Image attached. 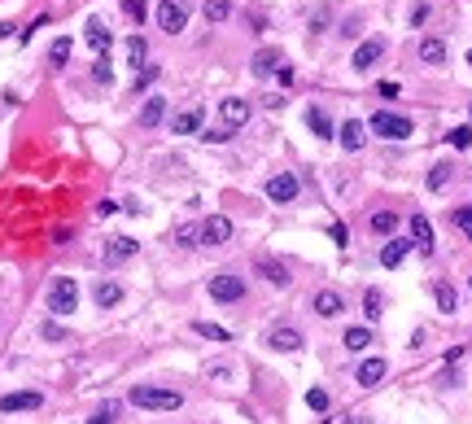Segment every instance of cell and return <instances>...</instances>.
I'll return each mask as SVG.
<instances>
[{"mask_svg":"<svg viewBox=\"0 0 472 424\" xmlns=\"http://www.w3.org/2000/svg\"><path fill=\"white\" fill-rule=\"evenodd\" d=\"M446 140L455 144V149H468V144H472V123H468V127H455V132H450Z\"/></svg>","mask_w":472,"mask_h":424,"instance_id":"74e56055","label":"cell"},{"mask_svg":"<svg viewBox=\"0 0 472 424\" xmlns=\"http://www.w3.org/2000/svg\"><path fill=\"white\" fill-rule=\"evenodd\" d=\"M219 114H223V127H227V132H236V127L250 123V101H245V96H227V101L219 105Z\"/></svg>","mask_w":472,"mask_h":424,"instance_id":"9c48e42d","label":"cell"},{"mask_svg":"<svg viewBox=\"0 0 472 424\" xmlns=\"http://www.w3.org/2000/svg\"><path fill=\"white\" fill-rule=\"evenodd\" d=\"M468 66H472V53H468Z\"/></svg>","mask_w":472,"mask_h":424,"instance_id":"c3c4849f","label":"cell"},{"mask_svg":"<svg viewBox=\"0 0 472 424\" xmlns=\"http://www.w3.org/2000/svg\"><path fill=\"white\" fill-rule=\"evenodd\" d=\"M258 275H263V280H271L275 289H289V271L275 263V258H258Z\"/></svg>","mask_w":472,"mask_h":424,"instance_id":"7402d4cb","label":"cell"},{"mask_svg":"<svg viewBox=\"0 0 472 424\" xmlns=\"http://www.w3.org/2000/svg\"><path fill=\"white\" fill-rule=\"evenodd\" d=\"M367 346H372V333H367V328H346V350L359 354V350H367Z\"/></svg>","mask_w":472,"mask_h":424,"instance_id":"f546056e","label":"cell"},{"mask_svg":"<svg viewBox=\"0 0 472 424\" xmlns=\"http://www.w3.org/2000/svg\"><path fill=\"white\" fill-rule=\"evenodd\" d=\"M206 140H210V144H219V140H227V127H215V132H206Z\"/></svg>","mask_w":472,"mask_h":424,"instance_id":"7dc6e473","label":"cell"},{"mask_svg":"<svg viewBox=\"0 0 472 424\" xmlns=\"http://www.w3.org/2000/svg\"><path fill=\"white\" fill-rule=\"evenodd\" d=\"M411 245L420 254H433V223L425 215H411Z\"/></svg>","mask_w":472,"mask_h":424,"instance_id":"e0dca14e","label":"cell"},{"mask_svg":"<svg viewBox=\"0 0 472 424\" xmlns=\"http://www.w3.org/2000/svg\"><path fill=\"white\" fill-rule=\"evenodd\" d=\"M367 227H372L376 236H389V232L398 227V215H394V210H376V215L367 219Z\"/></svg>","mask_w":472,"mask_h":424,"instance_id":"d4e9b609","label":"cell"},{"mask_svg":"<svg viewBox=\"0 0 472 424\" xmlns=\"http://www.w3.org/2000/svg\"><path fill=\"white\" fill-rule=\"evenodd\" d=\"M144 53H149V48H144V36L127 40V61H132V66H144Z\"/></svg>","mask_w":472,"mask_h":424,"instance_id":"1f68e13d","label":"cell"},{"mask_svg":"<svg viewBox=\"0 0 472 424\" xmlns=\"http://www.w3.org/2000/svg\"><path fill=\"white\" fill-rule=\"evenodd\" d=\"M123 302V289L114 285V280H101L96 285V306H101V311H109V306H119Z\"/></svg>","mask_w":472,"mask_h":424,"instance_id":"cb8c5ba5","label":"cell"},{"mask_svg":"<svg viewBox=\"0 0 472 424\" xmlns=\"http://www.w3.org/2000/svg\"><path fill=\"white\" fill-rule=\"evenodd\" d=\"M381 302H385L381 293H376V289H367V293H363V315H367V319H376V315H381Z\"/></svg>","mask_w":472,"mask_h":424,"instance_id":"e575fe53","label":"cell"},{"mask_svg":"<svg viewBox=\"0 0 472 424\" xmlns=\"http://www.w3.org/2000/svg\"><path fill=\"white\" fill-rule=\"evenodd\" d=\"M468 114H472V105H468Z\"/></svg>","mask_w":472,"mask_h":424,"instance_id":"681fc988","label":"cell"},{"mask_svg":"<svg viewBox=\"0 0 472 424\" xmlns=\"http://www.w3.org/2000/svg\"><path fill=\"white\" fill-rule=\"evenodd\" d=\"M385 372H389L385 358H367V363H359V385H363V389L381 385V381H385Z\"/></svg>","mask_w":472,"mask_h":424,"instance_id":"d6986e66","label":"cell"},{"mask_svg":"<svg viewBox=\"0 0 472 424\" xmlns=\"http://www.w3.org/2000/svg\"><path fill=\"white\" fill-rule=\"evenodd\" d=\"M88 424H114V407H105V411H96Z\"/></svg>","mask_w":472,"mask_h":424,"instance_id":"ee69618b","label":"cell"},{"mask_svg":"<svg viewBox=\"0 0 472 424\" xmlns=\"http://www.w3.org/2000/svg\"><path fill=\"white\" fill-rule=\"evenodd\" d=\"M140 254V241L136 236H114L109 245H105V258L109 263H127V258H136Z\"/></svg>","mask_w":472,"mask_h":424,"instance_id":"2e32d148","label":"cell"},{"mask_svg":"<svg viewBox=\"0 0 472 424\" xmlns=\"http://www.w3.org/2000/svg\"><path fill=\"white\" fill-rule=\"evenodd\" d=\"M433 298H437V306H442V315H455V306H459V298H455V289H450V285H437V289H433Z\"/></svg>","mask_w":472,"mask_h":424,"instance_id":"83f0119b","label":"cell"},{"mask_svg":"<svg viewBox=\"0 0 472 424\" xmlns=\"http://www.w3.org/2000/svg\"><path fill=\"white\" fill-rule=\"evenodd\" d=\"M420 61H425V66H442V61H446V44L437 36H425V40H420Z\"/></svg>","mask_w":472,"mask_h":424,"instance_id":"ffe728a7","label":"cell"},{"mask_svg":"<svg viewBox=\"0 0 472 424\" xmlns=\"http://www.w3.org/2000/svg\"><path fill=\"white\" fill-rule=\"evenodd\" d=\"M267 346H271V350H280V354H293V350H302L306 341H302L298 328H271V333H267Z\"/></svg>","mask_w":472,"mask_h":424,"instance_id":"7c38bea8","label":"cell"},{"mask_svg":"<svg viewBox=\"0 0 472 424\" xmlns=\"http://www.w3.org/2000/svg\"><path fill=\"white\" fill-rule=\"evenodd\" d=\"M197 337H206V341H232V333L219 328V324H210V319H197Z\"/></svg>","mask_w":472,"mask_h":424,"instance_id":"4dcf8cb0","label":"cell"},{"mask_svg":"<svg viewBox=\"0 0 472 424\" xmlns=\"http://www.w3.org/2000/svg\"><path fill=\"white\" fill-rule=\"evenodd\" d=\"M328 241H333L337 250H346V245H350V232H346V223H341V219H337V223H328Z\"/></svg>","mask_w":472,"mask_h":424,"instance_id":"d590c367","label":"cell"},{"mask_svg":"<svg viewBox=\"0 0 472 424\" xmlns=\"http://www.w3.org/2000/svg\"><path fill=\"white\" fill-rule=\"evenodd\" d=\"M201 13H206V22H227L232 18V0H206Z\"/></svg>","mask_w":472,"mask_h":424,"instance_id":"4316f807","label":"cell"},{"mask_svg":"<svg viewBox=\"0 0 472 424\" xmlns=\"http://www.w3.org/2000/svg\"><path fill=\"white\" fill-rule=\"evenodd\" d=\"M175 236H180V245H192V236H197V227H180V232H175Z\"/></svg>","mask_w":472,"mask_h":424,"instance_id":"f6af8a7d","label":"cell"},{"mask_svg":"<svg viewBox=\"0 0 472 424\" xmlns=\"http://www.w3.org/2000/svg\"><path fill=\"white\" fill-rule=\"evenodd\" d=\"M40 407H44V398L31 394V389H26V394H5V398H0V411H5V416H13V411H40Z\"/></svg>","mask_w":472,"mask_h":424,"instance_id":"5bb4252c","label":"cell"},{"mask_svg":"<svg viewBox=\"0 0 472 424\" xmlns=\"http://www.w3.org/2000/svg\"><path fill=\"white\" fill-rule=\"evenodd\" d=\"M275 75H280V84H293V66H284V61L275 66Z\"/></svg>","mask_w":472,"mask_h":424,"instance_id":"bcb514c9","label":"cell"},{"mask_svg":"<svg viewBox=\"0 0 472 424\" xmlns=\"http://www.w3.org/2000/svg\"><path fill=\"white\" fill-rule=\"evenodd\" d=\"M210 298H215V302H241V298H245V280L232 275V271L210 275Z\"/></svg>","mask_w":472,"mask_h":424,"instance_id":"5b68a950","label":"cell"},{"mask_svg":"<svg viewBox=\"0 0 472 424\" xmlns=\"http://www.w3.org/2000/svg\"><path fill=\"white\" fill-rule=\"evenodd\" d=\"M188 13H192V5L188 0H158V26L167 31V36H180V31L188 26Z\"/></svg>","mask_w":472,"mask_h":424,"instance_id":"3957f363","label":"cell"},{"mask_svg":"<svg viewBox=\"0 0 472 424\" xmlns=\"http://www.w3.org/2000/svg\"><path fill=\"white\" fill-rule=\"evenodd\" d=\"M381 57H385V40H381V36H372V40H363L359 48H354L350 66H354V70H372V66H376Z\"/></svg>","mask_w":472,"mask_h":424,"instance_id":"ba28073f","label":"cell"},{"mask_svg":"<svg viewBox=\"0 0 472 424\" xmlns=\"http://www.w3.org/2000/svg\"><path fill=\"white\" fill-rule=\"evenodd\" d=\"M450 171H455V167H446V162H437V167L429 171V188H433V192H437V188H446V184H450Z\"/></svg>","mask_w":472,"mask_h":424,"instance_id":"d6a6232c","label":"cell"},{"mask_svg":"<svg viewBox=\"0 0 472 424\" xmlns=\"http://www.w3.org/2000/svg\"><path fill=\"white\" fill-rule=\"evenodd\" d=\"M201 123H206V109L192 105V109H184V114H175V119H171V132L175 136H192V132H201Z\"/></svg>","mask_w":472,"mask_h":424,"instance_id":"8fae6325","label":"cell"},{"mask_svg":"<svg viewBox=\"0 0 472 424\" xmlns=\"http://www.w3.org/2000/svg\"><path fill=\"white\" fill-rule=\"evenodd\" d=\"M48 311H53V315L79 311V285L70 280V275H57V280H53V289H48Z\"/></svg>","mask_w":472,"mask_h":424,"instance_id":"277c9868","label":"cell"},{"mask_svg":"<svg viewBox=\"0 0 472 424\" xmlns=\"http://www.w3.org/2000/svg\"><path fill=\"white\" fill-rule=\"evenodd\" d=\"M114 210H119V202H109V197H105V202H96V215H101V219H109Z\"/></svg>","mask_w":472,"mask_h":424,"instance_id":"7bdbcfd3","label":"cell"},{"mask_svg":"<svg viewBox=\"0 0 472 424\" xmlns=\"http://www.w3.org/2000/svg\"><path fill=\"white\" fill-rule=\"evenodd\" d=\"M84 40H88V48H96V57H105V53H109V31H105V22L88 18V26H84Z\"/></svg>","mask_w":472,"mask_h":424,"instance_id":"ac0fdd59","label":"cell"},{"mask_svg":"<svg viewBox=\"0 0 472 424\" xmlns=\"http://www.w3.org/2000/svg\"><path fill=\"white\" fill-rule=\"evenodd\" d=\"M153 79H158V66H140V75H136V92H140V88H149Z\"/></svg>","mask_w":472,"mask_h":424,"instance_id":"60d3db41","label":"cell"},{"mask_svg":"<svg viewBox=\"0 0 472 424\" xmlns=\"http://www.w3.org/2000/svg\"><path fill=\"white\" fill-rule=\"evenodd\" d=\"M450 219H455V227H459V232H464V236L472 241V206H459V210H455Z\"/></svg>","mask_w":472,"mask_h":424,"instance_id":"836d02e7","label":"cell"},{"mask_svg":"<svg viewBox=\"0 0 472 424\" xmlns=\"http://www.w3.org/2000/svg\"><path fill=\"white\" fill-rule=\"evenodd\" d=\"M66 57H70V36H57L53 48H48V61H53V66H66Z\"/></svg>","mask_w":472,"mask_h":424,"instance_id":"f1b7e54d","label":"cell"},{"mask_svg":"<svg viewBox=\"0 0 472 424\" xmlns=\"http://www.w3.org/2000/svg\"><path fill=\"white\" fill-rule=\"evenodd\" d=\"M162 119H167V96H149V101L140 105V123L144 127H158Z\"/></svg>","mask_w":472,"mask_h":424,"instance_id":"44dd1931","label":"cell"},{"mask_svg":"<svg viewBox=\"0 0 472 424\" xmlns=\"http://www.w3.org/2000/svg\"><path fill=\"white\" fill-rule=\"evenodd\" d=\"M180 394L175 389H153V385H136L132 389V407H140V411H180Z\"/></svg>","mask_w":472,"mask_h":424,"instance_id":"6da1fadb","label":"cell"},{"mask_svg":"<svg viewBox=\"0 0 472 424\" xmlns=\"http://www.w3.org/2000/svg\"><path fill=\"white\" fill-rule=\"evenodd\" d=\"M197 241H201V245H210V250H215V245H227V241H232V219H227V215H210V219L201 223Z\"/></svg>","mask_w":472,"mask_h":424,"instance_id":"52a82bcc","label":"cell"},{"mask_svg":"<svg viewBox=\"0 0 472 424\" xmlns=\"http://www.w3.org/2000/svg\"><path fill=\"white\" fill-rule=\"evenodd\" d=\"M280 48H258L254 53V61H250V70H254V79H267V75H275V66H280Z\"/></svg>","mask_w":472,"mask_h":424,"instance_id":"9a60e30c","label":"cell"},{"mask_svg":"<svg viewBox=\"0 0 472 424\" xmlns=\"http://www.w3.org/2000/svg\"><path fill=\"white\" fill-rule=\"evenodd\" d=\"M92 75H96V84H114V70H109V57H96V66H92Z\"/></svg>","mask_w":472,"mask_h":424,"instance_id":"8d00e7d4","label":"cell"},{"mask_svg":"<svg viewBox=\"0 0 472 424\" xmlns=\"http://www.w3.org/2000/svg\"><path fill=\"white\" fill-rule=\"evenodd\" d=\"M123 13H127L132 22H140V18H144V5H140V0H123Z\"/></svg>","mask_w":472,"mask_h":424,"instance_id":"b9f144b4","label":"cell"},{"mask_svg":"<svg viewBox=\"0 0 472 424\" xmlns=\"http://www.w3.org/2000/svg\"><path fill=\"white\" fill-rule=\"evenodd\" d=\"M406 250H411V241H389V245L381 250V267H398L406 258Z\"/></svg>","mask_w":472,"mask_h":424,"instance_id":"484cf974","label":"cell"},{"mask_svg":"<svg viewBox=\"0 0 472 424\" xmlns=\"http://www.w3.org/2000/svg\"><path fill=\"white\" fill-rule=\"evenodd\" d=\"M298 175L293 171H275L271 179H267V202H275V206H289L293 197H298Z\"/></svg>","mask_w":472,"mask_h":424,"instance_id":"8992f818","label":"cell"},{"mask_svg":"<svg viewBox=\"0 0 472 424\" xmlns=\"http://www.w3.org/2000/svg\"><path fill=\"white\" fill-rule=\"evenodd\" d=\"M341 149H346V153H359L363 149V144H367V127L359 123V119H346V123H341Z\"/></svg>","mask_w":472,"mask_h":424,"instance_id":"30bf717a","label":"cell"},{"mask_svg":"<svg viewBox=\"0 0 472 424\" xmlns=\"http://www.w3.org/2000/svg\"><path fill=\"white\" fill-rule=\"evenodd\" d=\"M306 407H311V411H328V394H323V389H311V394H306Z\"/></svg>","mask_w":472,"mask_h":424,"instance_id":"f35d334b","label":"cell"},{"mask_svg":"<svg viewBox=\"0 0 472 424\" xmlns=\"http://www.w3.org/2000/svg\"><path fill=\"white\" fill-rule=\"evenodd\" d=\"M311 306H315V315H323V319H337L341 311H346V302H341V293H337V289H319Z\"/></svg>","mask_w":472,"mask_h":424,"instance_id":"4fadbf2b","label":"cell"},{"mask_svg":"<svg viewBox=\"0 0 472 424\" xmlns=\"http://www.w3.org/2000/svg\"><path fill=\"white\" fill-rule=\"evenodd\" d=\"M40 333H44V341H66V328H61V324H53V319H48Z\"/></svg>","mask_w":472,"mask_h":424,"instance_id":"ab89813d","label":"cell"},{"mask_svg":"<svg viewBox=\"0 0 472 424\" xmlns=\"http://www.w3.org/2000/svg\"><path fill=\"white\" fill-rule=\"evenodd\" d=\"M367 127H372V136H385V140H406V136L416 132L406 114H389V109H376Z\"/></svg>","mask_w":472,"mask_h":424,"instance_id":"7a4b0ae2","label":"cell"},{"mask_svg":"<svg viewBox=\"0 0 472 424\" xmlns=\"http://www.w3.org/2000/svg\"><path fill=\"white\" fill-rule=\"evenodd\" d=\"M306 123H311V132H315L319 140H333V136H337V132H333V123H328V114H323V109H315V105L306 109Z\"/></svg>","mask_w":472,"mask_h":424,"instance_id":"603a6c76","label":"cell"}]
</instances>
